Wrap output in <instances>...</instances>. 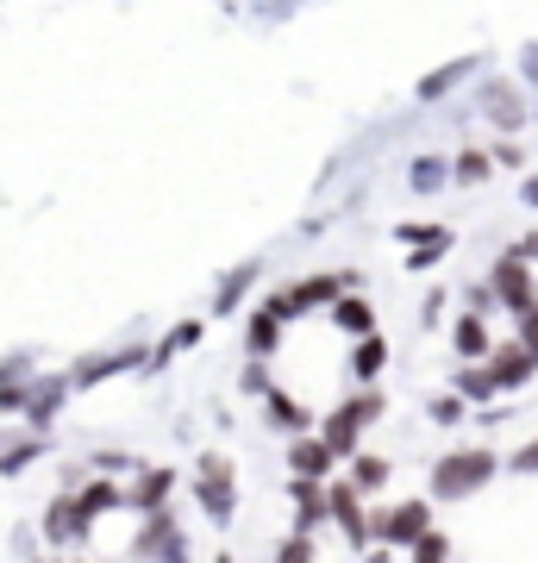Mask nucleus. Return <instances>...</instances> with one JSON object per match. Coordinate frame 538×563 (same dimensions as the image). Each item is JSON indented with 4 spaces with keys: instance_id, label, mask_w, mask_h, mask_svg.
Segmentation results:
<instances>
[{
    "instance_id": "obj_21",
    "label": "nucleus",
    "mask_w": 538,
    "mask_h": 563,
    "mask_svg": "<svg viewBox=\"0 0 538 563\" xmlns=\"http://www.w3.org/2000/svg\"><path fill=\"white\" fill-rule=\"evenodd\" d=\"M276 563H314V539H307V532H288L282 551H276Z\"/></svg>"
},
{
    "instance_id": "obj_23",
    "label": "nucleus",
    "mask_w": 538,
    "mask_h": 563,
    "mask_svg": "<svg viewBox=\"0 0 538 563\" xmlns=\"http://www.w3.org/2000/svg\"><path fill=\"white\" fill-rule=\"evenodd\" d=\"M463 413H470V407H463L458 395H444V401H432V420H439V426H458Z\"/></svg>"
},
{
    "instance_id": "obj_16",
    "label": "nucleus",
    "mask_w": 538,
    "mask_h": 563,
    "mask_svg": "<svg viewBox=\"0 0 538 563\" xmlns=\"http://www.w3.org/2000/svg\"><path fill=\"white\" fill-rule=\"evenodd\" d=\"M458 395H463V401H488V395H495V383H488V369H476V363H463V369H458Z\"/></svg>"
},
{
    "instance_id": "obj_25",
    "label": "nucleus",
    "mask_w": 538,
    "mask_h": 563,
    "mask_svg": "<svg viewBox=\"0 0 538 563\" xmlns=\"http://www.w3.org/2000/svg\"><path fill=\"white\" fill-rule=\"evenodd\" d=\"M514 470H526V476L538 470V439H532V444H519V451H514Z\"/></svg>"
},
{
    "instance_id": "obj_11",
    "label": "nucleus",
    "mask_w": 538,
    "mask_h": 563,
    "mask_svg": "<svg viewBox=\"0 0 538 563\" xmlns=\"http://www.w3.org/2000/svg\"><path fill=\"white\" fill-rule=\"evenodd\" d=\"M263 413H270V420H276L282 432H300V439L314 432V413H307V407H300L295 395H282V388H270V395H263Z\"/></svg>"
},
{
    "instance_id": "obj_17",
    "label": "nucleus",
    "mask_w": 538,
    "mask_h": 563,
    "mask_svg": "<svg viewBox=\"0 0 538 563\" xmlns=\"http://www.w3.org/2000/svg\"><path fill=\"white\" fill-rule=\"evenodd\" d=\"M276 339H282V320L270 307H257V320H251V351H276Z\"/></svg>"
},
{
    "instance_id": "obj_8",
    "label": "nucleus",
    "mask_w": 538,
    "mask_h": 563,
    "mask_svg": "<svg viewBox=\"0 0 538 563\" xmlns=\"http://www.w3.org/2000/svg\"><path fill=\"white\" fill-rule=\"evenodd\" d=\"M532 369H538V357L526 351V344H501L495 357H488V383L495 388H526L532 383Z\"/></svg>"
},
{
    "instance_id": "obj_4",
    "label": "nucleus",
    "mask_w": 538,
    "mask_h": 563,
    "mask_svg": "<svg viewBox=\"0 0 538 563\" xmlns=\"http://www.w3.org/2000/svg\"><path fill=\"white\" fill-rule=\"evenodd\" d=\"M526 257H532V244H519V251H507V257L495 263V295L507 301V313H532V301H538Z\"/></svg>"
},
{
    "instance_id": "obj_1",
    "label": "nucleus",
    "mask_w": 538,
    "mask_h": 563,
    "mask_svg": "<svg viewBox=\"0 0 538 563\" xmlns=\"http://www.w3.org/2000/svg\"><path fill=\"white\" fill-rule=\"evenodd\" d=\"M376 420H382V395H351L339 413H326V426H319L314 439L326 444L332 457H358V432L376 426Z\"/></svg>"
},
{
    "instance_id": "obj_15",
    "label": "nucleus",
    "mask_w": 538,
    "mask_h": 563,
    "mask_svg": "<svg viewBox=\"0 0 538 563\" xmlns=\"http://www.w3.org/2000/svg\"><path fill=\"white\" fill-rule=\"evenodd\" d=\"M382 483H388V463H382V457H370V451H358V470H351V488H358V495H363V488L376 495Z\"/></svg>"
},
{
    "instance_id": "obj_10",
    "label": "nucleus",
    "mask_w": 538,
    "mask_h": 563,
    "mask_svg": "<svg viewBox=\"0 0 538 563\" xmlns=\"http://www.w3.org/2000/svg\"><path fill=\"white\" fill-rule=\"evenodd\" d=\"M288 495H295V532H307V539H314V526L326 520V488L307 483V476H295V488H288Z\"/></svg>"
},
{
    "instance_id": "obj_6",
    "label": "nucleus",
    "mask_w": 538,
    "mask_h": 563,
    "mask_svg": "<svg viewBox=\"0 0 538 563\" xmlns=\"http://www.w3.org/2000/svg\"><path fill=\"white\" fill-rule=\"evenodd\" d=\"M419 532H432V507L426 501H400V507H388L376 520V539L382 544H414Z\"/></svg>"
},
{
    "instance_id": "obj_24",
    "label": "nucleus",
    "mask_w": 538,
    "mask_h": 563,
    "mask_svg": "<svg viewBox=\"0 0 538 563\" xmlns=\"http://www.w3.org/2000/svg\"><path fill=\"white\" fill-rule=\"evenodd\" d=\"M519 344L538 357V307H532V313H519Z\"/></svg>"
},
{
    "instance_id": "obj_18",
    "label": "nucleus",
    "mask_w": 538,
    "mask_h": 563,
    "mask_svg": "<svg viewBox=\"0 0 538 563\" xmlns=\"http://www.w3.org/2000/svg\"><path fill=\"white\" fill-rule=\"evenodd\" d=\"M407 551H414V563H444L451 558V539H444V532H419Z\"/></svg>"
},
{
    "instance_id": "obj_2",
    "label": "nucleus",
    "mask_w": 538,
    "mask_h": 563,
    "mask_svg": "<svg viewBox=\"0 0 538 563\" xmlns=\"http://www.w3.org/2000/svg\"><path fill=\"white\" fill-rule=\"evenodd\" d=\"M488 476H495V457H488V451H451L444 463H432V495H439V501H463V495H476Z\"/></svg>"
},
{
    "instance_id": "obj_26",
    "label": "nucleus",
    "mask_w": 538,
    "mask_h": 563,
    "mask_svg": "<svg viewBox=\"0 0 538 563\" xmlns=\"http://www.w3.org/2000/svg\"><path fill=\"white\" fill-rule=\"evenodd\" d=\"M220 563H232V558H220Z\"/></svg>"
},
{
    "instance_id": "obj_7",
    "label": "nucleus",
    "mask_w": 538,
    "mask_h": 563,
    "mask_svg": "<svg viewBox=\"0 0 538 563\" xmlns=\"http://www.w3.org/2000/svg\"><path fill=\"white\" fill-rule=\"evenodd\" d=\"M326 514L339 520V532H344L351 544H370V520H363L358 488H351V483H332V488H326Z\"/></svg>"
},
{
    "instance_id": "obj_5",
    "label": "nucleus",
    "mask_w": 538,
    "mask_h": 563,
    "mask_svg": "<svg viewBox=\"0 0 538 563\" xmlns=\"http://www.w3.org/2000/svg\"><path fill=\"white\" fill-rule=\"evenodd\" d=\"M200 507H207L213 520H232V507H239L232 457H220V451H207V457H200Z\"/></svg>"
},
{
    "instance_id": "obj_22",
    "label": "nucleus",
    "mask_w": 538,
    "mask_h": 563,
    "mask_svg": "<svg viewBox=\"0 0 538 563\" xmlns=\"http://www.w3.org/2000/svg\"><path fill=\"white\" fill-rule=\"evenodd\" d=\"M125 363H132V357H95V363H88V369H81V376H76V388L100 383V376H113V369H125Z\"/></svg>"
},
{
    "instance_id": "obj_3",
    "label": "nucleus",
    "mask_w": 538,
    "mask_h": 563,
    "mask_svg": "<svg viewBox=\"0 0 538 563\" xmlns=\"http://www.w3.org/2000/svg\"><path fill=\"white\" fill-rule=\"evenodd\" d=\"M107 507H120V488H107V483H95L81 501H57V507H51V539H81L88 520L107 514Z\"/></svg>"
},
{
    "instance_id": "obj_13",
    "label": "nucleus",
    "mask_w": 538,
    "mask_h": 563,
    "mask_svg": "<svg viewBox=\"0 0 538 563\" xmlns=\"http://www.w3.org/2000/svg\"><path fill=\"white\" fill-rule=\"evenodd\" d=\"M169 488H176V470H151V476L139 483V507L144 514H157V507L169 501Z\"/></svg>"
},
{
    "instance_id": "obj_14",
    "label": "nucleus",
    "mask_w": 538,
    "mask_h": 563,
    "mask_svg": "<svg viewBox=\"0 0 538 563\" xmlns=\"http://www.w3.org/2000/svg\"><path fill=\"white\" fill-rule=\"evenodd\" d=\"M382 363H388V344L370 332V339L358 344V357H351V369H358V383H370V376H382Z\"/></svg>"
},
{
    "instance_id": "obj_20",
    "label": "nucleus",
    "mask_w": 538,
    "mask_h": 563,
    "mask_svg": "<svg viewBox=\"0 0 538 563\" xmlns=\"http://www.w3.org/2000/svg\"><path fill=\"white\" fill-rule=\"evenodd\" d=\"M458 351H463V357H482V351H488V332H482V320H463V325H458Z\"/></svg>"
},
{
    "instance_id": "obj_9",
    "label": "nucleus",
    "mask_w": 538,
    "mask_h": 563,
    "mask_svg": "<svg viewBox=\"0 0 538 563\" xmlns=\"http://www.w3.org/2000/svg\"><path fill=\"white\" fill-rule=\"evenodd\" d=\"M288 463H295V476H307V483H326V476H332V451H326V444L314 439V432H307V439H295V451H288Z\"/></svg>"
},
{
    "instance_id": "obj_12",
    "label": "nucleus",
    "mask_w": 538,
    "mask_h": 563,
    "mask_svg": "<svg viewBox=\"0 0 538 563\" xmlns=\"http://www.w3.org/2000/svg\"><path fill=\"white\" fill-rule=\"evenodd\" d=\"M332 313H339V325H344V332H358V339H370V332H376V307L358 301V295H351V301H339Z\"/></svg>"
},
{
    "instance_id": "obj_19",
    "label": "nucleus",
    "mask_w": 538,
    "mask_h": 563,
    "mask_svg": "<svg viewBox=\"0 0 538 563\" xmlns=\"http://www.w3.org/2000/svg\"><path fill=\"white\" fill-rule=\"evenodd\" d=\"M458 181H463V188H482V181H488V157H482V151H463V157H458Z\"/></svg>"
}]
</instances>
